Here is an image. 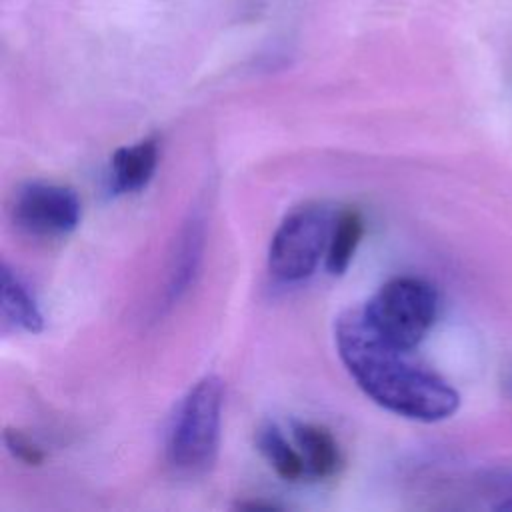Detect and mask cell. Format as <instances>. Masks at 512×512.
I'll use <instances>...</instances> for the list:
<instances>
[{
  "label": "cell",
  "mask_w": 512,
  "mask_h": 512,
  "mask_svg": "<svg viewBox=\"0 0 512 512\" xmlns=\"http://www.w3.org/2000/svg\"><path fill=\"white\" fill-rule=\"evenodd\" d=\"M334 334L346 370L378 406L420 422H438L458 410L460 394L442 376L412 362L406 350L382 340L360 310L344 312Z\"/></svg>",
  "instance_id": "obj_1"
},
{
  "label": "cell",
  "mask_w": 512,
  "mask_h": 512,
  "mask_svg": "<svg viewBox=\"0 0 512 512\" xmlns=\"http://www.w3.org/2000/svg\"><path fill=\"white\" fill-rule=\"evenodd\" d=\"M224 384L208 374L180 400L166 436V460L182 476L206 474L218 456Z\"/></svg>",
  "instance_id": "obj_2"
},
{
  "label": "cell",
  "mask_w": 512,
  "mask_h": 512,
  "mask_svg": "<svg viewBox=\"0 0 512 512\" xmlns=\"http://www.w3.org/2000/svg\"><path fill=\"white\" fill-rule=\"evenodd\" d=\"M366 324L394 348H416L438 314V294L432 284L414 276L388 280L360 308Z\"/></svg>",
  "instance_id": "obj_3"
},
{
  "label": "cell",
  "mask_w": 512,
  "mask_h": 512,
  "mask_svg": "<svg viewBox=\"0 0 512 512\" xmlns=\"http://www.w3.org/2000/svg\"><path fill=\"white\" fill-rule=\"evenodd\" d=\"M336 214L324 204L294 208L276 228L268 248V270L284 284L306 280L326 258Z\"/></svg>",
  "instance_id": "obj_4"
},
{
  "label": "cell",
  "mask_w": 512,
  "mask_h": 512,
  "mask_svg": "<svg viewBox=\"0 0 512 512\" xmlns=\"http://www.w3.org/2000/svg\"><path fill=\"white\" fill-rule=\"evenodd\" d=\"M12 214L16 226L26 234L58 238L76 230L82 204L72 188L36 180L18 188Z\"/></svg>",
  "instance_id": "obj_5"
},
{
  "label": "cell",
  "mask_w": 512,
  "mask_h": 512,
  "mask_svg": "<svg viewBox=\"0 0 512 512\" xmlns=\"http://www.w3.org/2000/svg\"><path fill=\"white\" fill-rule=\"evenodd\" d=\"M204 242H206V218L202 210H194L184 222L180 236L176 240V248L168 268V282L162 296L164 308H172L174 304H178L182 296L192 288L202 264Z\"/></svg>",
  "instance_id": "obj_6"
},
{
  "label": "cell",
  "mask_w": 512,
  "mask_h": 512,
  "mask_svg": "<svg viewBox=\"0 0 512 512\" xmlns=\"http://www.w3.org/2000/svg\"><path fill=\"white\" fill-rule=\"evenodd\" d=\"M158 166L156 138L140 140L118 148L110 158V190L114 194H132L148 186Z\"/></svg>",
  "instance_id": "obj_7"
},
{
  "label": "cell",
  "mask_w": 512,
  "mask_h": 512,
  "mask_svg": "<svg viewBox=\"0 0 512 512\" xmlns=\"http://www.w3.org/2000/svg\"><path fill=\"white\" fill-rule=\"evenodd\" d=\"M292 438L304 460L308 478L324 480L340 470V448L326 428L310 422H292Z\"/></svg>",
  "instance_id": "obj_8"
},
{
  "label": "cell",
  "mask_w": 512,
  "mask_h": 512,
  "mask_svg": "<svg viewBox=\"0 0 512 512\" xmlns=\"http://www.w3.org/2000/svg\"><path fill=\"white\" fill-rule=\"evenodd\" d=\"M0 306L2 316L14 328H20L30 334H38L44 328V316L30 294L28 286L20 280V276L2 262L0 266Z\"/></svg>",
  "instance_id": "obj_9"
},
{
  "label": "cell",
  "mask_w": 512,
  "mask_h": 512,
  "mask_svg": "<svg viewBox=\"0 0 512 512\" xmlns=\"http://www.w3.org/2000/svg\"><path fill=\"white\" fill-rule=\"evenodd\" d=\"M256 446L260 450V454L266 458V462L274 468V472L286 480V482H296L306 476V466L304 460L298 452V448H294L284 434L280 432V428L272 422H266L258 428L256 432Z\"/></svg>",
  "instance_id": "obj_10"
},
{
  "label": "cell",
  "mask_w": 512,
  "mask_h": 512,
  "mask_svg": "<svg viewBox=\"0 0 512 512\" xmlns=\"http://www.w3.org/2000/svg\"><path fill=\"white\" fill-rule=\"evenodd\" d=\"M362 234H364V220L358 210L346 208L336 216L330 244L326 250V270L332 276H342L348 270L356 254V248L362 240Z\"/></svg>",
  "instance_id": "obj_11"
},
{
  "label": "cell",
  "mask_w": 512,
  "mask_h": 512,
  "mask_svg": "<svg viewBox=\"0 0 512 512\" xmlns=\"http://www.w3.org/2000/svg\"><path fill=\"white\" fill-rule=\"evenodd\" d=\"M4 442H6L10 454H12L16 460H20V462H24V464H28V466H38V464H42L44 452H42L40 446H36L26 434H22V432H18V430H6V432H4Z\"/></svg>",
  "instance_id": "obj_12"
},
{
  "label": "cell",
  "mask_w": 512,
  "mask_h": 512,
  "mask_svg": "<svg viewBox=\"0 0 512 512\" xmlns=\"http://www.w3.org/2000/svg\"><path fill=\"white\" fill-rule=\"evenodd\" d=\"M496 486L502 490V494H500V502L494 508L500 512H512V472L502 474L496 480Z\"/></svg>",
  "instance_id": "obj_13"
},
{
  "label": "cell",
  "mask_w": 512,
  "mask_h": 512,
  "mask_svg": "<svg viewBox=\"0 0 512 512\" xmlns=\"http://www.w3.org/2000/svg\"><path fill=\"white\" fill-rule=\"evenodd\" d=\"M238 508H244V510H274L278 508L276 504H266V502H246V504H238Z\"/></svg>",
  "instance_id": "obj_14"
}]
</instances>
